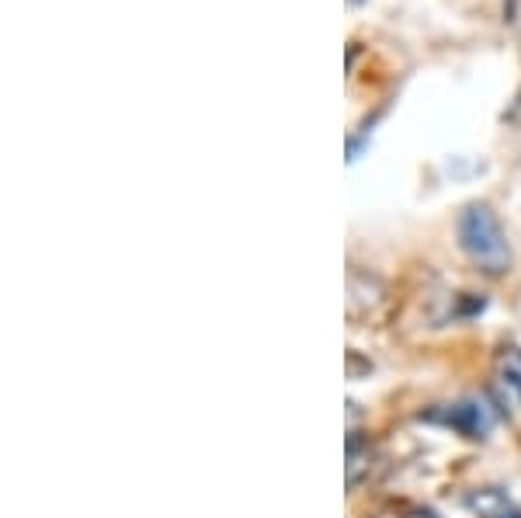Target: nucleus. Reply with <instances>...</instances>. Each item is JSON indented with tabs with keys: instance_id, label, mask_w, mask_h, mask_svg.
Listing matches in <instances>:
<instances>
[{
	"instance_id": "f257e3e1",
	"label": "nucleus",
	"mask_w": 521,
	"mask_h": 518,
	"mask_svg": "<svg viewBox=\"0 0 521 518\" xmlns=\"http://www.w3.org/2000/svg\"><path fill=\"white\" fill-rule=\"evenodd\" d=\"M459 247L466 251V258L487 275H504L511 268V247L501 230V220H497L494 209L483 206V202H473V206L462 209Z\"/></svg>"
},
{
	"instance_id": "f03ea898",
	"label": "nucleus",
	"mask_w": 521,
	"mask_h": 518,
	"mask_svg": "<svg viewBox=\"0 0 521 518\" xmlns=\"http://www.w3.org/2000/svg\"><path fill=\"white\" fill-rule=\"evenodd\" d=\"M428 421L452 428V432L466 435V439H483V435H490V428H494V411H490L487 404H480V400H459V404L431 411Z\"/></svg>"
},
{
	"instance_id": "7ed1b4c3",
	"label": "nucleus",
	"mask_w": 521,
	"mask_h": 518,
	"mask_svg": "<svg viewBox=\"0 0 521 518\" xmlns=\"http://www.w3.org/2000/svg\"><path fill=\"white\" fill-rule=\"evenodd\" d=\"M494 390H497V404L504 407V414H508L515 425H521V348L508 345L501 355H497Z\"/></svg>"
},
{
	"instance_id": "20e7f679",
	"label": "nucleus",
	"mask_w": 521,
	"mask_h": 518,
	"mask_svg": "<svg viewBox=\"0 0 521 518\" xmlns=\"http://www.w3.org/2000/svg\"><path fill=\"white\" fill-rule=\"evenodd\" d=\"M480 518H521V512L504 505V501H497V508H480Z\"/></svg>"
},
{
	"instance_id": "39448f33",
	"label": "nucleus",
	"mask_w": 521,
	"mask_h": 518,
	"mask_svg": "<svg viewBox=\"0 0 521 518\" xmlns=\"http://www.w3.org/2000/svg\"><path fill=\"white\" fill-rule=\"evenodd\" d=\"M351 4H362V0H351Z\"/></svg>"
}]
</instances>
